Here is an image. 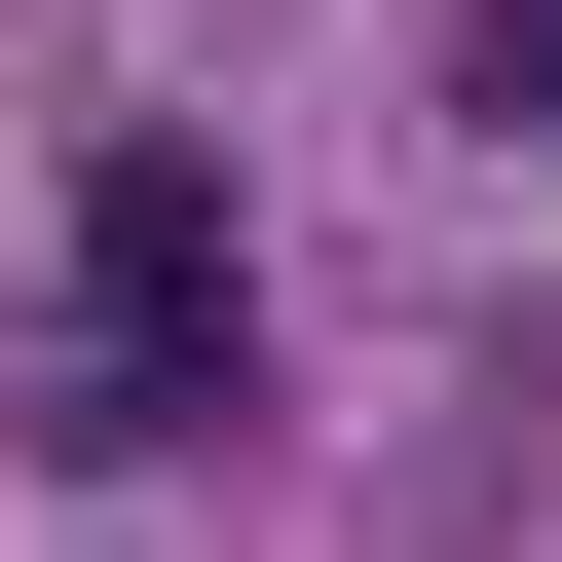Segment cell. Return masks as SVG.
Instances as JSON below:
<instances>
[{
  "instance_id": "obj_1",
  "label": "cell",
  "mask_w": 562,
  "mask_h": 562,
  "mask_svg": "<svg viewBox=\"0 0 562 562\" xmlns=\"http://www.w3.org/2000/svg\"><path fill=\"white\" fill-rule=\"evenodd\" d=\"M225 338H262V225H225V150H76V301H38V450H188V413H225Z\"/></svg>"
},
{
  "instance_id": "obj_2",
  "label": "cell",
  "mask_w": 562,
  "mask_h": 562,
  "mask_svg": "<svg viewBox=\"0 0 562 562\" xmlns=\"http://www.w3.org/2000/svg\"><path fill=\"white\" fill-rule=\"evenodd\" d=\"M450 113H562V0H450Z\"/></svg>"
}]
</instances>
